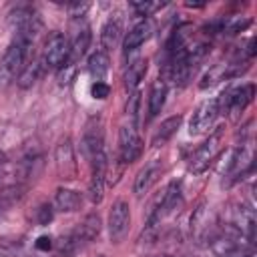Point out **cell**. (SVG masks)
Here are the masks:
<instances>
[{
  "label": "cell",
  "instance_id": "obj_12",
  "mask_svg": "<svg viewBox=\"0 0 257 257\" xmlns=\"http://www.w3.org/2000/svg\"><path fill=\"white\" fill-rule=\"evenodd\" d=\"M120 38H122V20L116 18V16H112L100 28V46H102V50L108 52V50L116 48L118 42H120Z\"/></svg>",
  "mask_w": 257,
  "mask_h": 257
},
{
  "label": "cell",
  "instance_id": "obj_14",
  "mask_svg": "<svg viewBox=\"0 0 257 257\" xmlns=\"http://www.w3.org/2000/svg\"><path fill=\"white\" fill-rule=\"evenodd\" d=\"M98 233H100V217H98V213H88L72 235H74L76 243H82V241L96 239Z\"/></svg>",
  "mask_w": 257,
  "mask_h": 257
},
{
  "label": "cell",
  "instance_id": "obj_31",
  "mask_svg": "<svg viewBox=\"0 0 257 257\" xmlns=\"http://www.w3.org/2000/svg\"><path fill=\"white\" fill-rule=\"evenodd\" d=\"M98 257H104V255H98Z\"/></svg>",
  "mask_w": 257,
  "mask_h": 257
},
{
  "label": "cell",
  "instance_id": "obj_17",
  "mask_svg": "<svg viewBox=\"0 0 257 257\" xmlns=\"http://www.w3.org/2000/svg\"><path fill=\"white\" fill-rule=\"evenodd\" d=\"M151 30H153V26H151V22H147V20H143V22H139L126 36H124V50L126 52H133V50H137L149 36H151Z\"/></svg>",
  "mask_w": 257,
  "mask_h": 257
},
{
  "label": "cell",
  "instance_id": "obj_6",
  "mask_svg": "<svg viewBox=\"0 0 257 257\" xmlns=\"http://www.w3.org/2000/svg\"><path fill=\"white\" fill-rule=\"evenodd\" d=\"M219 114H221V112H219L217 98H207V100H203V102L193 110V114H191L189 133H191V135H205V133H209Z\"/></svg>",
  "mask_w": 257,
  "mask_h": 257
},
{
  "label": "cell",
  "instance_id": "obj_24",
  "mask_svg": "<svg viewBox=\"0 0 257 257\" xmlns=\"http://www.w3.org/2000/svg\"><path fill=\"white\" fill-rule=\"evenodd\" d=\"M14 175V169H12V163L10 159L6 157V153L0 151V187H6L8 185V179Z\"/></svg>",
  "mask_w": 257,
  "mask_h": 257
},
{
  "label": "cell",
  "instance_id": "obj_15",
  "mask_svg": "<svg viewBox=\"0 0 257 257\" xmlns=\"http://www.w3.org/2000/svg\"><path fill=\"white\" fill-rule=\"evenodd\" d=\"M167 98V80L165 78H157L151 84V94H149V116H157L165 104Z\"/></svg>",
  "mask_w": 257,
  "mask_h": 257
},
{
  "label": "cell",
  "instance_id": "obj_29",
  "mask_svg": "<svg viewBox=\"0 0 257 257\" xmlns=\"http://www.w3.org/2000/svg\"><path fill=\"white\" fill-rule=\"evenodd\" d=\"M50 219H52V209H50V205H42V207L38 209V223H40V225H48Z\"/></svg>",
  "mask_w": 257,
  "mask_h": 257
},
{
  "label": "cell",
  "instance_id": "obj_33",
  "mask_svg": "<svg viewBox=\"0 0 257 257\" xmlns=\"http://www.w3.org/2000/svg\"><path fill=\"white\" fill-rule=\"evenodd\" d=\"M0 213H2V209H0Z\"/></svg>",
  "mask_w": 257,
  "mask_h": 257
},
{
  "label": "cell",
  "instance_id": "obj_4",
  "mask_svg": "<svg viewBox=\"0 0 257 257\" xmlns=\"http://www.w3.org/2000/svg\"><path fill=\"white\" fill-rule=\"evenodd\" d=\"M253 92H255V86L253 84H241V86H229L221 92V96L217 98V104H219V112H231V114H237V112H243L245 106L253 100Z\"/></svg>",
  "mask_w": 257,
  "mask_h": 257
},
{
  "label": "cell",
  "instance_id": "obj_28",
  "mask_svg": "<svg viewBox=\"0 0 257 257\" xmlns=\"http://www.w3.org/2000/svg\"><path fill=\"white\" fill-rule=\"evenodd\" d=\"M88 10V4L86 2H74V4H68V12H70V16H74V18H80V16H84V12Z\"/></svg>",
  "mask_w": 257,
  "mask_h": 257
},
{
  "label": "cell",
  "instance_id": "obj_7",
  "mask_svg": "<svg viewBox=\"0 0 257 257\" xmlns=\"http://www.w3.org/2000/svg\"><path fill=\"white\" fill-rule=\"evenodd\" d=\"M128 225H131L128 203L118 199L112 203V207L108 211V237H110V241L120 243L124 239V235L128 233Z\"/></svg>",
  "mask_w": 257,
  "mask_h": 257
},
{
  "label": "cell",
  "instance_id": "obj_32",
  "mask_svg": "<svg viewBox=\"0 0 257 257\" xmlns=\"http://www.w3.org/2000/svg\"><path fill=\"white\" fill-rule=\"evenodd\" d=\"M66 257H70V255H66Z\"/></svg>",
  "mask_w": 257,
  "mask_h": 257
},
{
  "label": "cell",
  "instance_id": "obj_23",
  "mask_svg": "<svg viewBox=\"0 0 257 257\" xmlns=\"http://www.w3.org/2000/svg\"><path fill=\"white\" fill-rule=\"evenodd\" d=\"M131 6L135 8V12H137L139 16H151V14H155L157 10L163 8L161 2H149V0H137V2H133Z\"/></svg>",
  "mask_w": 257,
  "mask_h": 257
},
{
  "label": "cell",
  "instance_id": "obj_2",
  "mask_svg": "<svg viewBox=\"0 0 257 257\" xmlns=\"http://www.w3.org/2000/svg\"><path fill=\"white\" fill-rule=\"evenodd\" d=\"M70 58V40L62 32L48 34L42 48V64L48 68H62Z\"/></svg>",
  "mask_w": 257,
  "mask_h": 257
},
{
  "label": "cell",
  "instance_id": "obj_16",
  "mask_svg": "<svg viewBox=\"0 0 257 257\" xmlns=\"http://www.w3.org/2000/svg\"><path fill=\"white\" fill-rule=\"evenodd\" d=\"M88 44H90V28H88V26H82V28H78V30L74 32V36H72V42H70V58H68V62L74 64L78 58H82V56L86 54Z\"/></svg>",
  "mask_w": 257,
  "mask_h": 257
},
{
  "label": "cell",
  "instance_id": "obj_26",
  "mask_svg": "<svg viewBox=\"0 0 257 257\" xmlns=\"http://www.w3.org/2000/svg\"><path fill=\"white\" fill-rule=\"evenodd\" d=\"M249 24H251L249 18H245V20H241V18H233L229 24L223 26V32H227V34H237V32H243Z\"/></svg>",
  "mask_w": 257,
  "mask_h": 257
},
{
  "label": "cell",
  "instance_id": "obj_8",
  "mask_svg": "<svg viewBox=\"0 0 257 257\" xmlns=\"http://www.w3.org/2000/svg\"><path fill=\"white\" fill-rule=\"evenodd\" d=\"M10 20H12L16 38H22L26 42H32L34 36L40 32V26H42L38 14L30 8H16V12L12 14Z\"/></svg>",
  "mask_w": 257,
  "mask_h": 257
},
{
  "label": "cell",
  "instance_id": "obj_10",
  "mask_svg": "<svg viewBox=\"0 0 257 257\" xmlns=\"http://www.w3.org/2000/svg\"><path fill=\"white\" fill-rule=\"evenodd\" d=\"M82 145H84V153L88 159H92L96 153L104 151V131H102L100 118H90L86 122L84 135H82Z\"/></svg>",
  "mask_w": 257,
  "mask_h": 257
},
{
  "label": "cell",
  "instance_id": "obj_21",
  "mask_svg": "<svg viewBox=\"0 0 257 257\" xmlns=\"http://www.w3.org/2000/svg\"><path fill=\"white\" fill-rule=\"evenodd\" d=\"M147 58H137V60H133L131 64H128V68H126V74H124V84H126V88H137V84L143 80V76L147 74Z\"/></svg>",
  "mask_w": 257,
  "mask_h": 257
},
{
  "label": "cell",
  "instance_id": "obj_20",
  "mask_svg": "<svg viewBox=\"0 0 257 257\" xmlns=\"http://www.w3.org/2000/svg\"><path fill=\"white\" fill-rule=\"evenodd\" d=\"M40 70H42V60H40V58H32L30 62H26L24 68L20 70V74H18V86H20V88L32 86V84L38 80Z\"/></svg>",
  "mask_w": 257,
  "mask_h": 257
},
{
  "label": "cell",
  "instance_id": "obj_18",
  "mask_svg": "<svg viewBox=\"0 0 257 257\" xmlns=\"http://www.w3.org/2000/svg\"><path fill=\"white\" fill-rule=\"evenodd\" d=\"M54 201H56V207H58L62 213L78 211L80 205H82V197H80L76 191H72V189H64V187H60V189L56 191Z\"/></svg>",
  "mask_w": 257,
  "mask_h": 257
},
{
  "label": "cell",
  "instance_id": "obj_13",
  "mask_svg": "<svg viewBox=\"0 0 257 257\" xmlns=\"http://www.w3.org/2000/svg\"><path fill=\"white\" fill-rule=\"evenodd\" d=\"M181 120H183L181 114H175V116L165 118V120L161 122V126L155 131V135H153V139H151V145H153V147H163L165 143H169V141L173 139V135L179 131Z\"/></svg>",
  "mask_w": 257,
  "mask_h": 257
},
{
  "label": "cell",
  "instance_id": "obj_19",
  "mask_svg": "<svg viewBox=\"0 0 257 257\" xmlns=\"http://www.w3.org/2000/svg\"><path fill=\"white\" fill-rule=\"evenodd\" d=\"M108 64H110V60H108V54H106L104 50H96L94 54H90L86 66H88V72H90V76L94 78V82H100V80L106 76Z\"/></svg>",
  "mask_w": 257,
  "mask_h": 257
},
{
  "label": "cell",
  "instance_id": "obj_5",
  "mask_svg": "<svg viewBox=\"0 0 257 257\" xmlns=\"http://www.w3.org/2000/svg\"><path fill=\"white\" fill-rule=\"evenodd\" d=\"M118 155H120V161L124 165L135 163L143 155V141L139 137L137 124L124 122L120 126V131H118Z\"/></svg>",
  "mask_w": 257,
  "mask_h": 257
},
{
  "label": "cell",
  "instance_id": "obj_27",
  "mask_svg": "<svg viewBox=\"0 0 257 257\" xmlns=\"http://www.w3.org/2000/svg\"><path fill=\"white\" fill-rule=\"evenodd\" d=\"M90 94H92L94 98H98V100H104V98L110 94V86H108L104 80H100V82H92V86H90Z\"/></svg>",
  "mask_w": 257,
  "mask_h": 257
},
{
  "label": "cell",
  "instance_id": "obj_3",
  "mask_svg": "<svg viewBox=\"0 0 257 257\" xmlns=\"http://www.w3.org/2000/svg\"><path fill=\"white\" fill-rule=\"evenodd\" d=\"M221 141H223V131H215L209 135L205 143H201L195 153L189 157V171L191 173H203L221 153Z\"/></svg>",
  "mask_w": 257,
  "mask_h": 257
},
{
  "label": "cell",
  "instance_id": "obj_1",
  "mask_svg": "<svg viewBox=\"0 0 257 257\" xmlns=\"http://www.w3.org/2000/svg\"><path fill=\"white\" fill-rule=\"evenodd\" d=\"M28 48H30V42L22 40V38H16L10 42V46L6 48L2 60H0V82H10L16 74H20V70L24 68L26 64V54H28Z\"/></svg>",
  "mask_w": 257,
  "mask_h": 257
},
{
  "label": "cell",
  "instance_id": "obj_30",
  "mask_svg": "<svg viewBox=\"0 0 257 257\" xmlns=\"http://www.w3.org/2000/svg\"><path fill=\"white\" fill-rule=\"evenodd\" d=\"M34 245H36V249H38V251H48V249L52 247V239H50V237H46V235H42V237H38V239H36V243H34Z\"/></svg>",
  "mask_w": 257,
  "mask_h": 257
},
{
  "label": "cell",
  "instance_id": "obj_9",
  "mask_svg": "<svg viewBox=\"0 0 257 257\" xmlns=\"http://www.w3.org/2000/svg\"><path fill=\"white\" fill-rule=\"evenodd\" d=\"M54 161H56V173L60 179H74L76 177V161H74V149L70 139H62L54 151Z\"/></svg>",
  "mask_w": 257,
  "mask_h": 257
},
{
  "label": "cell",
  "instance_id": "obj_25",
  "mask_svg": "<svg viewBox=\"0 0 257 257\" xmlns=\"http://www.w3.org/2000/svg\"><path fill=\"white\" fill-rule=\"evenodd\" d=\"M139 100H141V92L135 90L131 96H128V102H126V116L131 118L128 122L137 124V114H139Z\"/></svg>",
  "mask_w": 257,
  "mask_h": 257
},
{
  "label": "cell",
  "instance_id": "obj_22",
  "mask_svg": "<svg viewBox=\"0 0 257 257\" xmlns=\"http://www.w3.org/2000/svg\"><path fill=\"white\" fill-rule=\"evenodd\" d=\"M207 223H209V219H207V207L201 205V207H197V211H195V215L191 219V231H193V235L197 239H201L207 233Z\"/></svg>",
  "mask_w": 257,
  "mask_h": 257
},
{
  "label": "cell",
  "instance_id": "obj_11",
  "mask_svg": "<svg viewBox=\"0 0 257 257\" xmlns=\"http://www.w3.org/2000/svg\"><path fill=\"white\" fill-rule=\"evenodd\" d=\"M161 175V163L157 159H153L151 163H147L139 173H137V179H135V195L137 197H143L151 191V187L157 183Z\"/></svg>",
  "mask_w": 257,
  "mask_h": 257
}]
</instances>
